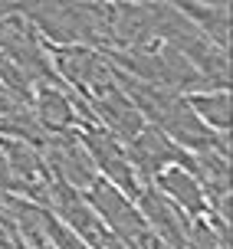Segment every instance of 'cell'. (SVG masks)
<instances>
[{"label":"cell","instance_id":"3","mask_svg":"<svg viewBox=\"0 0 233 249\" xmlns=\"http://www.w3.org/2000/svg\"><path fill=\"white\" fill-rule=\"evenodd\" d=\"M161 184H164V190H171V194L181 200V203H184L187 210H200V207H204L197 180H194V177H187L184 171H164Z\"/></svg>","mask_w":233,"mask_h":249},{"label":"cell","instance_id":"4","mask_svg":"<svg viewBox=\"0 0 233 249\" xmlns=\"http://www.w3.org/2000/svg\"><path fill=\"white\" fill-rule=\"evenodd\" d=\"M39 115H43V122L49 128H62V124H69V118H73L69 102L62 99L59 92H49V89L39 95Z\"/></svg>","mask_w":233,"mask_h":249},{"label":"cell","instance_id":"1","mask_svg":"<svg viewBox=\"0 0 233 249\" xmlns=\"http://www.w3.org/2000/svg\"><path fill=\"white\" fill-rule=\"evenodd\" d=\"M49 161H53V167H56V174H59L62 180H73V184H82V187H89L96 180V177H92V167H89L86 158H82V151H76L73 144H53Z\"/></svg>","mask_w":233,"mask_h":249},{"label":"cell","instance_id":"2","mask_svg":"<svg viewBox=\"0 0 233 249\" xmlns=\"http://www.w3.org/2000/svg\"><path fill=\"white\" fill-rule=\"evenodd\" d=\"M191 108H194L197 118H204V122L210 124V128H217V131H223L227 128V122H230V99L223 95V92H217V95H197L194 102H191Z\"/></svg>","mask_w":233,"mask_h":249}]
</instances>
